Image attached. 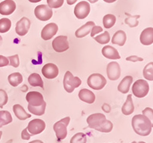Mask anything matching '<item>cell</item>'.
<instances>
[{
  "instance_id": "6da1fadb",
  "label": "cell",
  "mask_w": 153,
  "mask_h": 143,
  "mask_svg": "<svg viewBox=\"0 0 153 143\" xmlns=\"http://www.w3.org/2000/svg\"><path fill=\"white\" fill-rule=\"evenodd\" d=\"M87 122L91 129L101 133H110L113 128V123L110 120H107L105 115L102 113H94L89 116Z\"/></svg>"
},
{
  "instance_id": "7a4b0ae2",
  "label": "cell",
  "mask_w": 153,
  "mask_h": 143,
  "mask_svg": "<svg viewBox=\"0 0 153 143\" xmlns=\"http://www.w3.org/2000/svg\"><path fill=\"white\" fill-rule=\"evenodd\" d=\"M132 126L135 133L141 136H149L152 132L151 122L143 114L134 116L132 119Z\"/></svg>"
},
{
  "instance_id": "3957f363",
  "label": "cell",
  "mask_w": 153,
  "mask_h": 143,
  "mask_svg": "<svg viewBox=\"0 0 153 143\" xmlns=\"http://www.w3.org/2000/svg\"><path fill=\"white\" fill-rule=\"evenodd\" d=\"M70 121H71V118L68 116L54 123L53 129H54V131L55 132L56 136H57L58 141L65 139L67 137V135H68L67 128H68Z\"/></svg>"
},
{
  "instance_id": "277c9868",
  "label": "cell",
  "mask_w": 153,
  "mask_h": 143,
  "mask_svg": "<svg viewBox=\"0 0 153 143\" xmlns=\"http://www.w3.org/2000/svg\"><path fill=\"white\" fill-rule=\"evenodd\" d=\"M81 80L77 77H74L71 71H67L64 77V87L68 93H72L76 88L80 87Z\"/></svg>"
},
{
  "instance_id": "5b68a950",
  "label": "cell",
  "mask_w": 153,
  "mask_h": 143,
  "mask_svg": "<svg viewBox=\"0 0 153 143\" xmlns=\"http://www.w3.org/2000/svg\"><path fill=\"white\" fill-rule=\"evenodd\" d=\"M132 93L138 98H143L149 93V85L146 80H138L134 83L132 87Z\"/></svg>"
},
{
  "instance_id": "8992f818",
  "label": "cell",
  "mask_w": 153,
  "mask_h": 143,
  "mask_svg": "<svg viewBox=\"0 0 153 143\" xmlns=\"http://www.w3.org/2000/svg\"><path fill=\"white\" fill-rule=\"evenodd\" d=\"M87 84L93 90H100L106 86V80L100 73H93L87 79Z\"/></svg>"
},
{
  "instance_id": "52a82bcc",
  "label": "cell",
  "mask_w": 153,
  "mask_h": 143,
  "mask_svg": "<svg viewBox=\"0 0 153 143\" xmlns=\"http://www.w3.org/2000/svg\"><path fill=\"white\" fill-rule=\"evenodd\" d=\"M52 9L46 5H38L35 9V17L40 21H48L49 19H51V18L52 17Z\"/></svg>"
},
{
  "instance_id": "ba28073f",
  "label": "cell",
  "mask_w": 153,
  "mask_h": 143,
  "mask_svg": "<svg viewBox=\"0 0 153 143\" xmlns=\"http://www.w3.org/2000/svg\"><path fill=\"white\" fill-rule=\"evenodd\" d=\"M52 47L54 51L57 53H62L69 49V42L68 37L65 35H60L53 40Z\"/></svg>"
},
{
  "instance_id": "9c48e42d",
  "label": "cell",
  "mask_w": 153,
  "mask_h": 143,
  "mask_svg": "<svg viewBox=\"0 0 153 143\" xmlns=\"http://www.w3.org/2000/svg\"><path fill=\"white\" fill-rule=\"evenodd\" d=\"M46 124L42 119H35L30 121L27 126V129L31 136L40 134L45 129Z\"/></svg>"
},
{
  "instance_id": "30bf717a",
  "label": "cell",
  "mask_w": 153,
  "mask_h": 143,
  "mask_svg": "<svg viewBox=\"0 0 153 143\" xmlns=\"http://www.w3.org/2000/svg\"><path fill=\"white\" fill-rule=\"evenodd\" d=\"M91 12V5L89 2L82 1L76 4L74 8V15L78 19H84L88 16Z\"/></svg>"
},
{
  "instance_id": "8fae6325",
  "label": "cell",
  "mask_w": 153,
  "mask_h": 143,
  "mask_svg": "<svg viewBox=\"0 0 153 143\" xmlns=\"http://www.w3.org/2000/svg\"><path fill=\"white\" fill-rule=\"evenodd\" d=\"M26 100L28 102V106L31 107H40L45 103L41 93L38 91H31L26 95Z\"/></svg>"
},
{
  "instance_id": "7c38bea8",
  "label": "cell",
  "mask_w": 153,
  "mask_h": 143,
  "mask_svg": "<svg viewBox=\"0 0 153 143\" xmlns=\"http://www.w3.org/2000/svg\"><path fill=\"white\" fill-rule=\"evenodd\" d=\"M106 74L110 80H118L121 75V70L119 64L117 62H110L108 64L106 67Z\"/></svg>"
},
{
  "instance_id": "4fadbf2b",
  "label": "cell",
  "mask_w": 153,
  "mask_h": 143,
  "mask_svg": "<svg viewBox=\"0 0 153 143\" xmlns=\"http://www.w3.org/2000/svg\"><path fill=\"white\" fill-rule=\"evenodd\" d=\"M57 31H58V26L55 23H49L46 24L42 29L41 34L42 39L45 41L50 40L57 34Z\"/></svg>"
},
{
  "instance_id": "5bb4252c",
  "label": "cell",
  "mask_w": 153,
  "mask_h": 143,
  "mask_svg": "<svg viewBox=\"0 0 153 143\" xmlns=\"http://www.w3.org/2000/svg\"><path fill=\"white\" fill-rule=\"evenodd\" d=\"M31 26V21L28 18L23 17L16 23V32L20 36H24L28 33Z\"/></svg>"
},
{
  "instance_id": "9a60e30c",
  "label": "cell",
  "mask_w": 153,
  "mask_h": 143,
  "mask_svg": "<svg viewBox=\"0 0 153 143\" xmlns=\"http://www.w3.org/2000/svg\"><path fill=\"white\" fill-rule=\"evenodd\" d=\"M42 71L43 75L47 79H54L59 73V70L57 65L52 63L46 64L42 68Z\"/></svg>"
},
{
  "instance_id": "2e32d148",
  "label": "cell",
  "mask_w": 153,
  "mask_h": 143,
  "mask_svg": "<svg viewBox=\"0 0 153 143\" xmlns=\"http://www.w3.org/2000/svg\"><path fill=\"white\" fill-rule=\"evenodd\" d=\"M16 4L13 0H5L0 3V14L9 16L15 12Z\"/></svg>"
},
{
  "instance_id": "e0dca14e",
  "label": "cell",
  "mask_w": 153,
  "mask_h": 143,
  "mask_svg": "<svg viewBox=\"0 0 153 143\" xmlns=\"http://www.w3.org/2000/svg\"><path fill=\"white\" fill-rule=\"evenodd\" d=\"M140 41L143 45L153 44V28L149 27L143 30L140 35Z\"/></svg>"
},
{
  "instance_id": "ac0fdd59",
  "label": "cell",
  "mask_w": 153,
  "mask_h": 143,
  "mask_svg": "<svg viewBox=\"0 0 153 143\" xmlns=\"http://www.w3.org/2000/svg\"><path fill=\"white\" fill-rule=\"evenodd\" d=\"M102 54L107 59L118 60L121 58L117 49L110 45L104 46L102 49Z\"/></svg>"
},
{
  "instance_id": "d6986e66",
  "label": "cell",
  "mask_w": 153,
  "mask_h": 143,
  "mask_svg": "<svg viewBox=\"0 0 153 143\" xmlns=\"http://www.w3.org/2000/svg\"><path fill=\"white\" fill-rule=\"evenodd\" d=\"M94 26H95V23L94 21H87L85 24L76 30L75 32V36L78 39H82L87 36L89 33H91V30Z\"/></svg>"
},
{
  "instance_id": "ffe728a7",
  "label": "cell",
  "mask_w": 153,
  "mask_h": 143,
  "mask_svg": "<svg viewBox=\"0 0 153 143\" xmlns=\"http://www.w3.org/2000/svg\"><path fill=\"white\" fill-rule=\"evenodd\" d=\"M78 96L80 100H82L83 102H85L87 103H89V104H92V103L95 102L96 96L94 95V93L90 90H80L78 93Z\"/></svg>"
},
{
  "instance_id": "44dd1931",
  "label": "cell",
  "mask_w": 153,
  "mask_h": 143,
  "mask_svg": "<svg viewBox=\"0 0 153 143\" xmlns=\"http://www.w3.org/2000/svg\"><path fill=\"white\" fill-rule=\"evenodd\" d=\"M111 41L113 44H117L120 47H123L126 41V35L123 31L119 30L113 35Z\"/></svg>"
},
{
  "instance_id": "7402d4cb",
  "label": "cell",
  "mask_w": 153,
  "mask_h": 143,
  "mask_svg": "<svg viewBox=\"0 0 153 143\" xmlns=\"http://www.w3.org/2000/svg\"><path fill=\"white\" fill-rule=\"evenodd\" d=\"M132 80L133 78L132 76H126L118 85V90L122 93H127L129 91L130 86L132 84Z\"/></svg>"
},
{
  "instance_id": "603a6c76",
  "label": "cell",
  "mask_w": 153,
  "mask_h": 143,
  "mask_svg": "<svg viewBox=\"0 0 153 143\" xmlns=\"http://www.w3.org/2000/svg\"><path fill=\"white\" fill-rule=\"evenodd\" d=\"M13 112H14L15 115L17 117L18 119L20 120H25L31 116V114H28L25 112V109L22 107L21 105L16 104L13 106Z\"/></svg>"
},
{
  "instance_id": "cb8c5ba5",
  "label": "cell",
  "mask_w": 153,
  "mask_h": 143,
  "mask_svg": "<svg viewBox=\"0 0 153 143\" xmlns=\"http://www.w3.org/2000/svg\"><path fill=\"white\" fill-rule=\"evenodd\" d=\"M122 112L126 116L130 115L134 112V105L131 94L128 95V96H127L126 101L125 102L122 107Z\"/></svg>"
},
{
  "instance_id": "d4e9b609",
  "label": "cell",
  "mask_w": 153,
  "mask_h": 143,
  "mask_svg": "<svg viewBox=\"0 0 153 143\" xmlns=\"http://www.w3.org/2000/svg\"><path fill=\"white\" fill-rule=\"evenodd\" d=\"M28 83L32 87H40L42 89H44V82L42 80L41 76L37 73H31V75L28 77Z\"/></svg>"
},
{
  "instance_id": "484cf974",
  "label": "cell",
  "mask_w": 153,
  "mask_h": 143,
  "mask_svg": "<svg viewBox=\"0 0 153 143\" xmlns=\"http://www.w3.org/2000/svg\"><path fill=\"white\" fill-rule=\"evenodd\" d=\"M12 122V117L11 113L6 110L0 111V128L8 125Z\"/></svg>"
},
{
  "instance_id": "4316f807",
  "label": "cell",
  "mask_w": 153,
  "mask_h": 143,
  "mask_svg": "<svg viewBox=\"0 0 153 143\" xmlns=\"http://www.w3.org/2000/svg\"><path fill=\"white\" fill-rule=\"evenodd\" d=\"M8 80H9V84L12 87H17L19 84H22L23 80L22 75L20 73H11L10 75L8 77Z\"/></svg>"
},
{
  "instance_id": "83f0119b",
  "label": "cell",
  "mask_w": 153,
  "mask_h": 143,
  "mask_svg": "<svg viewBox=\"0 0 153 143\" xmlns=\"http://www.w3.org/2000/svg\"><path fill=\"white\" fill-rule=\"evenodd\" d=\"M116 16L112 14H108L103 17V24L105 28H111L116 23Z\"/></svg>"
},
{
  "instance_id": "f1b7e54d",
  "label": "cell",
  "mask_w": 153,
  "mask_h": 143,
  "mask_svg": "<svg viewBox=\"0 0 153 143\" xmlns=\"http://www.w3.org/2000/svg\"><path fill=\"white\" fill-rule=\"evenodd\" d=\"M46 108V102L40 107H31L28 105V110L31 114L36 116H42L45 114Z\"/></svg>"
},
{
  "instance_id": "f546056e",
  "label": "cell",
  "mask_w": 153,
  "mask_h": 143,
  "mask_svg": "<svg viewBox=\"0 0 153 143\" xmlns=\"http://www.w3.org/2000/svg\"><path fill=\"white\" fill-rule=\"evenodd\" d=\"M143 76L146 80L152 81L153 80V62H150L146 65L143 70Z\"/></svg>"
},
{
  "instance_id": "4dcf8cb0",
  "label": "cell",
  "mask_w": 153,
  "mask_h": 143,
  "mask_svg": "<svg viewBox=\"0 0 153 143\" xmlns=\"http://www.w3.org/2000/svg\"><path fill=\"white\" fill-rule=\"evenodd\" d=\"M12 26V22L7 18L0 19V33H5L9 32Z\"/></svg>"
},
{
  "instance_id": "1f68e13d",
  "label": "cell",
  "mask_w": 153,
  "mask_h": 143,
  "mask_svg": "<svg viewBox=\"0 0 153 143\" xmlns=\"http://www.w3.org/2000/svg\"><path fill=\"white\" fill-rule=\"evenodd\" d=\"M96 41L101 44H106L110 41V35L108 32H103V34L98 35V36L94 37Z\"/></svg>"
},
{
  "instance_id": "d6a6232c",
  "label": "cell",
  "mask_w": 153,
  "mask_h": 143,
  "mask_svg": "<svg viewBox=\"0 0 153 143\" xmlns=\"http://www.w3.org/2000/svg\"><path fill=\"white\" fill-rule=\"evenodd\" d=\"M70 143H87V136L83 133H76L72 137Z\"/></svg>"
},
{
  "instance_id": "836d02e7",
  "label": "cell",
  "mask_w": 153,
  "mask_h": 143,
  "mask_svg": "<svg viewBox=\"0 0 153 143\" xmlns=\"http://www.w3.org/2000/svg\"><path fill=\"white\" fill-rule=\"evenodd\" d=\"M139 16H129L127 19H126L125 20L126 24H129V27H131V28L137 26L138 24H139V21H137V19H139Z\"/></svg>"
},
{
  "instance_id": "e575fe53",
  "label": "cell",
  "mask_w": 153,
  "mask_h": 143,
  "mask_svg": "<svg viewBox=\"0 0 153 143\" xmlns=\"http://www.w3.org/2000/svg\"><path fill=\"white\" fill-rule=\"evenodd\" d=\"M48 6L51 9H57L64 4V0H47Z\"/></svg>"
},
{
  "instance_id": "d590c367",
  "label": "cell",
  "mask_w": 153,
  "mask_h": 143,
  "mask_svg": "<svg viewBox=\"0 0 153 143\" xmlns=\"http://www.w3.org/2000/svg\"><path fill=\"white\" fill-rule=\"evenodd\" d=\"M8 95L4 90L0 89V108H2L8 103Z\"/></svg>"
},
{
  "instance_id": "8d00e7d4",
  "label": "cell",
  "mask_w": 153,
  "mask_h": 143,
  "mask_svg": "<svg viewBox=\"0 0 153 143\" xmlns=\"http://www.w3.org/2000/svg\"><path fill=\"white\" fill-rule=\"evenodd\" d=\"M143 115L146 116L150 121L152 127H153V110L150 107H146L145 110H143Z\"/></svg>"
},
{
  "instance_id": "74e56055",
  "label": "cell",
  "mask_w": 153,
  "mask_h": 143,
  "mask_svg": "<svg viewBox=\"0 0 153 143\" xmlns=\"http://www.w3.org/2000/svg\"><path fill=\"white\" fill-rule=\"evenodd\" d=\"M9 61V64L14 67H18L19 66V58L18 54H15L13 56H10L8 58Z\"/></svg>"
},
{
  "instance_id": "f35d334b",
  "label": "cell",
  "mask_w": 153,
  "mask_h": 143,
  "mask_svg": "<svg viewBox=\"0 0 153 143\" xmlns=\"http://www.w3.org/2000/svg\"><path fill=\"white\" fill-rule=\"evenodd\" d=\"M9 64V61L8 58L5 56L0 55V67L8 66Z\"/></svg>"
},
{
  "instance_id": "ab89813d",
  "label": "cell",
  "mask_w": 153,
  "mask_h": 143,
  "mask_svg": "<svg viewBox=\"0 0 153 143\" xmlns=\"http://www.w3.org/2000/svg\"><path fill=\"white\" fill-rule=\"evenodd\" d=\"M103 32V28H101L100 26H94V28H92L91 30V36L94 38L96 35H97L98 33H100V32Z\"/></svg>"
},
{
  "instance_id": "60d3db41",
  "label": "cell",
  "mask_w": 153,
  "mask_h": 143,
  "mask_svg": "<svg viewBox=\"0 0 153 143\" xmlns=\"http://www.w3.org/2000/svg\"><path fill=\"white\" fill-rule=\"evenodd\" d=\"M126 60L128 61H132V62H137V61H143V58H139L138 56L136 55H132L129 56L128 58H126Z\"/></svg>"
},
{
  "instance_id": "b9f144b4",
  "label": "cell",
  "mask_w": 153,
  "mask_h": 143,
  "mask_svg": "<svg viewBox=\"0 0 153 143\" xmlns=\"http://www.w3.org/2000/svg\"><path fill=\"white\" fill-rule=\"evenodd\" d=\"M22 139L24 140H28L30 139V138H31V135L29 134V133H28V129H27V128H25V129L23 130L22 132Z\"/></svg>"
},
{
  "instance_id": "7bdbcfd3",
  "label": "cell",
  "mask_w": 153,
  "mask_h": 143,
  "mask_svg": "<svg viewBox=\"0 0 153 143\" xmlns=\"http://www.w3.org/2000/svg\"><path fill=\"white\" fill-rule=\"evenodd\" d=\"M77 0H67V2H68V5H73V4H74L75 2H76Z\"/></svg>"
},
{
  "instance_id": "ee69618b",
  "label": "cell",
  "mask_w": 153,
  "mask_h": 143,
  "mask_svg": "<svg viewBox=\"0 0 153 143\" xmlns=\"http://www.w3.org/2000/svg\"><path fill=\"white\" fill-rule=\"evenodd\" d=\"M29 143H44L43 142L41 141V140H34L32 142H30Z\"/></svg>"
},
{
  "instance_id": "f6af8a7d",
  "label": "cell",
  "mask_w": 153,
  "mask_h": 143,
  "mask_svg": "<svg viewBox=\"0 0 153 143\" xmlns=\"http://www.w3.org/2000/svg\"><path fill=\"white\" fill-rule=\"evenodd\" d=\"M105 2H107V3H113V2H116L117 0H103Z\"/></svg>"
},
{
  "instance_id": "bcb514c9",
  "label": "cell",
  "mask_w": 153,
  "mask_h": 143,
  "mask_svg": "<svg viewBox=\"0 0 153 143\" xmlns=\"http://www.w3.org/2000/svg\"><path fill=\"white\" fill-rule=\"evenodd\" d=\"M30 2H32V3H37V2H41L42 0H28Z\"/></svg>"
},
{
  "instance_id": "7dc6e473",
  "label": "cell",
  "mask_w": 153,
  "mask_h": 143,
  "mask_svg": "<svg viewBox=\"0 0 153 143\" xmlns=\"http://www.w3.org/2000/svg\"><path fill=\"white\" fill-rule=\"evenodd\" d=\"M87 1H88V2H91V3H95V2H97L98 0H87Z\"/></svg>"
},
{
  "instance_id": "c3c4849f",
  "label": "cell",
  "mask_w": 153,
  "mask_h": 143,
  "mask_svg": "<svg viewBox=\"0 0 153 143\" xmlns=\"http://www.w3.org/2000/svg\"><path fill=\"white\" fill-rule=\"evenodd\" d=\"M2 36H1V35H0V46L2 45Z\"/></svg>"
},
{
  "instance_id": "681fc988",
  "label": "cell",
  "mask_w": 153,
  "mask_h": 143,
  "mask_svg": "<svg viewBox=\"0 0 153 143\" xmlns=\"http://www.w3.org/2000/svg\"><path fill=\"white\" fill-rule=\"evenodd\" d=\"M2 132L0 131V139H1V137H2Z\"/></svg>"
},
{
  "instance_id": "f907efd6",
  "label": "cell",
  "mask_w": 153,
  "mask_h": 143,
  "mask_svg": "<svg viewBox=\"0 0 153 143\" xmlns=\"http://www.w3.org/2000/svg\"><path fill=\"white\" fill-rule=\"evenodd\" d=\"M138 143H146V142H139Z\"/></svg>"
},
{
  "instance_id": "816d5d0a",
  "label": "cell",
  "mask_w": 153,
  "mask_h": 143,
  "mask_svg": "<svg viewBox=\"0 0 153 143\" xmlns=\"http://www.w3.org/2000/svg\"><path fill=\"white\" fill-rule=\"evenodd\" d=\"M132 143H137V142H132Z\"/></svg>"
}]
</instances>
